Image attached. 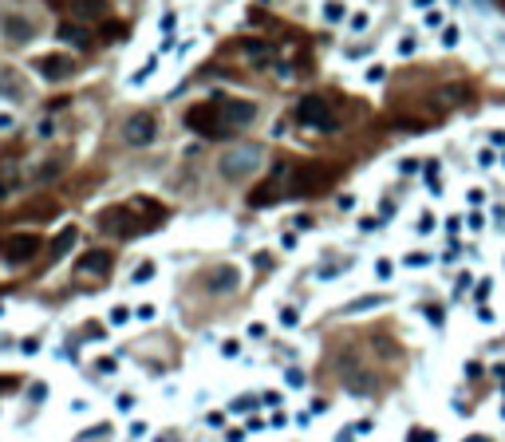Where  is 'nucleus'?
<instances>
[{
  "mask_svg": "<svg viewBox=\"0 0 505 442\" xmlns=\"http://www.w3.org/2000/svg\"><path fill=\"white\" fill-rule=\"evenodd\" d=\"M0 32H4L8 44H28L32 36H36L32 20H24V16H4V20H0Z\"/></svg>",
  "mask_w": 505,
  "mask_h": 442,
  "instance_id": "9b49d317",
  "label": "nucleus"
},
{
  "mask_svg": "<svg viewBox=\"0 0 505 442\" xmlns=\"http://www.w3.org/2000/svg\"><path fill=\"white\" fill-rule=\"evenodd\" d=\"M60 40H67L71 47H87L91 44V32H83L75 20H67V24H60Z\"/></svg>",
  "mask_w": 505,
  "mask_h": 442,
  "instance_id": "2eb2a0df",
  "label": "nucleus"
},
{
  "mask_svg": "<svg viewBox=\"0 0 505 442\" xmlns=\"http://www.w3.org/2000/svg\"><path fill=\"white\" fill-rule=\"evenodd\" d=\"M186 126L193 130V135H202V139H225L233 126L221 119L218 103H198V107L186 110Z\"/></svg>",
  "mask_w": 505,
  "mask_h": 442,
  "instance_id": "f03ea898",
  "label": "nucleus"
},
{
  "mask_svg": "<svg viewBox=\"0 0 505 442\" xmlns=\"http://www.w3.org/2000/svg\"><path fill=\"white\" fill-rule=\"evenodd\" d=\"M213 103H218L221 119L233 126V130H237V126H249L252 119H257V107H252V103H245V99H213Z\"/></svg>",
  "mask_w": 505,
  "mask_h": 442,
  "instance_id": "6e6552de",
  "label": "nucleus"
},
{
  "mask_svg": "<svg viewBox=\"0 0 505 442\" xmlns=\"http://www.w3.org/2000/svg\"><path fill=\"white\" fill-rule=\"evenodd\" d=\"M0 253H4V261H8V265H28L32 257L40 253V237H36V233H16V237H4Z\"/></svg>",
  "mask_w": 505,
  "mask_h": 442,
  "instance_id": "39448f33",
  "label": "nucleus"
},
{
  "mask_svg": "<svg viewBox=\"0 0 505 442\" xmlns=\"http://www.w3.org/2000/svg\"><path fill=\"white\" fill-rule=\"evenodd\" d=\"M407 442H434V430H423V426H414L407 434Z\"/></svg>",
  "mask_w": 505,
  "mask_h": 442,
  "instance_id": "aec40b11",
  "label": "nucleus"
},
{
  "mask_svg": "<svg viewBox=\"0 0 505 442\" xmlns=\"http://www.w3.org/2000/svg\"><path fill=\"white\" fill-rule=\"evenodd\" d=\"M107 272H110V253H103V249H99V253H87V257L75 265V277H79V281H91V277H95V281H103Z\"/></svg>",
  "mask_w": 505,
  "mask_h": 442,
  "instance_id": "1a4fd4ad",
  "label": "nucleus"
},
{
  "mask_svg": "<svg viewBox=\"0 0 505 442\" xmlns=\"http://www.w3.org/2000/svg\"><path fill=\"white\" fill-rule=\"evenodd\" d=\"M261 166V150L257 146H241V150H233V154H221L218 170L225 182H245V178H252V170Z\"/></svg>",
  "mask_w": 505,
  "mask_h": 442,
  "instance_id": "7ed1b4c3",
  "label": "nucleus"
},
{
  "mask_svg": "<svg viewBox=\"0 0 505 442\" xmlns=\"http://www.w3.org/2000/svg\"><path fill=\"white\" fill-rule=\"evenodd\" d=\"M0 95L20 99V79H16V71H0Z\"/></svg>",
  "mask_w": 505,
  "mask_h": 442,
  "instance_id": "dca6fc26",
  "label": "nucleus"
},
{
  "mask_svg": "<svg viewBox=\"0 0 505 442\" xmlns=\"http://www.w3.org/2000/svg\"><path fill=\"white\" fill-rule=\"evenodd\" d=\"M296 119H300L304 126H320V130H331V126H336L328 103H324L320 95H308V99H300V103H296Z\"/></svg>",
  "mask_w": 505,
  "mask_h": 442,
  "instance_id": "423d86ee",
  "label": "nucleus"
},
{
  "mask_svg": "<svg viewBox=\"0 0 505 442\" xmlns=\"http://www.w3.org/2000/svg\"><path fill=\"white\" fill-rule=\"evenodd\" d=\"M142 209V202H126V205H110L103 209V218H99V229L110 237H139L142 229H150V221H139L134 213Z\"/></svg>",
  "mask_w": 505,
  "mask_h": 442,
  "instance_id": "f257e3e1",
  "label": "nucleus"
},
{
  "mask_svg": "<svg viewBox=\"0 0 505 442\" xmlns=\"http://www.w3.org/2000/svg\"><path fill=\"white\" fill-rule=\"evenodd\" d=\"M237 288V268H218L213 277H209V292H233Z\"/></svg>",
  "mask_w": 505,
  "mask_h": 442,
  "instance_id": "4468645a",
  "label": "nucleus"
},
{
  "mask_svg": "<svg viewBox=\"0 0 505 442\" xmlns=\"http://www.w3.org/2000/svg\"><path fill=\"white\" fill-rule=\"evenodd\" d=\"M379 304H387V296H363V300H351L344 312H367V308H379Z\"/></svg>",
  "mask_w": 505,
  "mask_h": 442,
  "instance_id": "f3484780",
  "label": "nucleus"
},
{
  "mask_svg": "<svg viewBox=\"0 0 505 442\" xmlns=\"http://www.w3.org/2000/svg\"><path fill=\"white\" fill-rule=\"evenodd\" d=\"M502 415H505V410H502Z\"/></svg>",
  "mask_w": 505,
  "mask_h": 442,
  "instance_id": "c85d7f7f",
  "label": "nucleus"
},
{
  "mask_svg": "<svg viewBox=\"0 0 505 442\" xmlns=\"http://www.w3.org/2000/svg\"><path fill=\"white\" fill-rule=\"evenodd\" d=\"M123 139L130 142V146H150V142L158 139V119L154 115H134V119H126Z\"/></svg>",
  "mask_w": 505,
  "mask_h": 442,
  "instance_id": "0eeeda50",
  "label": "nucleus"
},
{
  "mask_svg": "<svg viewBox=\"0 0 505 442\" xmlns=\"http://www.w3.org/2000/svg\"><path fill=\"white\" fill-rule=\"evenodd\" d=\"M442 44L454 47V44H458V28H446V32H442Z\"/></svg>",
  "mask_w": 505,
  "mask_h": 442,
  "instance_id": "4be33fe9",
  "label": "nucleus"
},
{
  "mask_svg": "<svg viewBox=\"0 0 505 442\" xmlns=\"http://www.w3.org/2000/svg\"><path fill=\"white\" fill-rule=\"evenodd\" d=\"M126 316H130L126 308H110V324H126Z\"/></svg>",
  "mask_w": 505,
  "mask_h": 442,
  "instance_id": "5701e85b",
  "label": "nucleus"
},
{
  "mask_svg": "<svg viewBox=\"0 0 505 442\" xmlns=\"http://www.w3.org/2000/svg\"><path fill=\"white\" fill-rule=\"evenodd\" d=\"M466 442H489V439H482V434H473V439H466Z\"/></svg>",
  "mask_w": 505,
  "mask_h": 442,
  "instance_id": "bb28decb",
  "label": "nucleus"
},
{
  "mask_svg": "<svg viewBox=\"0 0 505 442\" xmlns=\"http://www.w3.org/2000/svg\"><path fill=\"white\" fill-rule=\"evenodd\" d=\"M12 126V115H0V130H8Z\"/></svg>",
  "mask_w": 505,
  "mask_h": 442,
  "instance_id": "a878e982",
  "label": "nucleus"
},
{
  "mask_svg": "<svg viewBox=\"0 0 505 442\" xmlns=\"http://www.w3.org/2000/svg\"><path fill=\"white\" fill-rule=\"evenodd\" d=\"M324 16H328V20H344V4H328Z\"/></svg>",
  "mask_w": 505,
  "mask_h": 442,
  "instance_id": "412c9836",
  "label": "nucleus"
},
{
  "mask_svg": "<svg viewBox=\"0 0 505 442\" xmlns=\"http://www.w3.org/2000/svg\"><path fill=\"white\" fill-rule=\"evenodd\" d=\"M36 71L44 79H51V83H60V79H67L75 71V63L67 60V56H40V60H36Z\"/></svg>",
  "mask_w": 505,
  "mask_h": 442,
  "instance_id": "9d476101",
  "label": "nucleus"
},
{
  "mask_svg": "<svg viewBox=\"0 0 505 442\" xmlns=\"http://www.w3.org/2000/svg\"><path fill=\"white\" fill-rule=\"evenodd\" d=\"M71 245H75V229L67 225V229H63V233L56 237V249H51V257H60V253H67V249H71Z\"/></svg>",
  "mask_w": 505,
  "mask_h": 442,
  "instance_id": "a211bd4d",
  "label": "nucleus"
},
{
  "mask_svg": "<svg viewBox=\"0 0 505 442\" xmlns=\"http://www.w3.org/2000/svg\"><path fill=\"white\" fill-rule=\"evenodd\" d=\"M462 99H466L462 87H438V91L430 95V107H434V110H450V107H458Z\"/></svg>",
  "mask_w": 505,
  "mask_h": 442,
  "instance_id": "ddd939ff",
  "label": "nucleus"
},
{
  "mask_svg": "<svg viewBox=\"0 0 505 442\" xmlns=\"http://www.w3.org/2000/svg\"><path fill=\"white\" fill-rule=\"evenodd\" d=\"M497 4H505V0H497Z\"/></svg>",
  "mask_w": 505,
  "mask_h": 442,
  "instance_id": "cd10ccee",
  "label": "nucleus"
},
{
  "mask_svg": "<svg viewBox=\"0 0 505 442\" xmlns=\"http://www.w3.org/2000/svg\"><path fill=\"white\" fill-rule=\"evenodd\" d=\"M67 12L75 20H103L107 16V0H67Z\"/></svg>",
  "mask_w": 505,
  "mask_h": 442,
  "instance_id": "f8f14e48",
  "label": "nucleus"
},
{
  "mask_svg": "<svg viewBox=\"0 0 505 442\" xmlns=\"http://www.w3.org/2000/svg\"><path fill=\"white\" fill-rule=\"evenodd\" d=\"M375 272L383 277V281H387V277H391V261H379V265H375Z\"/></svg>",
  "mask_w": 505,
  "mask_h": 442,
  "instance_id": "b1692460",
  "label": "nucleus"
},
{
  "mask_svg": "<svg viewBox=\"0 0 505 442\" xmlns=\"http://www.w3.org/2000/svg\"><path fill=\"white\" fill-rule=\"evenodd\" d=\"M150 277H154V265H150V261H142V265L134 268V284H146Z\"/></svg>",
  "mask_w": 505,
  "mask_h": 442,
  "instance_id": "6ab92c4d",
  "label": "nucleus"
},
{
  "mask_svg": "<svg viewBox=\"0 0 505 442\" xmlns=\"http://www.w3.org/2000/svg\"><path fill=\"white\" fill-rule=\"evenodd\" d=\"M281 324H288V328H292V324H296V312H292V308H284V312H281Z\"/></svg>",
  "mask_w": 505,
  "mask_h": 442,
  "instance_id": "393cba45",
  "label": "nucleus"
},
{
  "mask_svg": "<svg viewBox=\"0 0 505 442\" xmlns=\"http://www.w3.org/2000/svg\"><path fill=\"white\" fill-rule=\"evenodd\" d=\"M331 178H336V170H331V166H316V162L288 170V182H292V189H296V194H320Z\"/></svg>",
  "mask_w": 505,
  "mask_h": 442,
  "instance_id": "20e7f679",
  "label": "nucleus"
}]
</instances>
